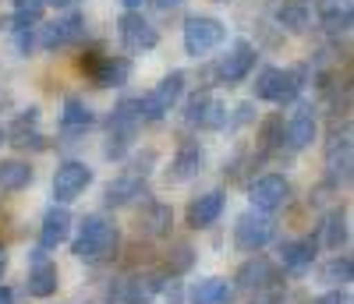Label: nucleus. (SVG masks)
Masks as SVG:
<instances>
[{
  "instance_id": "nucleus-25",
  "label": "nucleus",
  "mask_w": 354,
  "mask_h": 304,
  "mask_svg": "<svg viewBox=\"0 0 354 304\" xmlns=\"http://www.w3.org/2000/svg\"><path fill=\"white\" fill-rule=\"evenodd\" d=\"M234 297V287L220 276H209V280H198L192 290H188V301L192 304H230Z\"/></svg>"
},
{
  "instance_id": "nucleus-41",
  "label": "nucleus",
  "mask_w": 354,
  "mask_h": 304,
  "mask_svg": "<svg viewBox=\"0 0 354 304\" xmlns=\"http://www.w3.org/2000/svg\"><path fill=\"white\" fill-rule=\"evenodd\" d=\"M43 4H53V8H71L75 0H43Z\"/></svg>"
},
{
  "instance_id": "nucleus-4",
  "label": "nucleus",
  "mask_w": 354,
  "mask_h": 304,
  "mask_svg": "<svg viewBox=\"0 0 354 304\" xmlns=\"http://www.w3.org/2000/svg\"><path fill=\"white\" fill-rule=\"evenodd\" d=\"M227 43V25L220 18H209V15H192L185 21V53L188 57H205Z\"/></svg>"
},
{
  "instance_id": "nucleus-30",
  "label": "nucleus",
  "mask_w": 354,
  "mask_h": 304,
  "mask_svg": "<svg viewBox=\"0 0 354 304\" xmlns=\"http://www.w3.org/2000/svg\"><path fill=\"white\" fill-rule=\"evenodd\" d=\"M326 167H330V177L333 180H347L351 177V138L347 135H337L326 149Z\"/></svg>"
},
{
  "instance_id": "nucleus-43",
  "label": "nucleus",
  "mask_w": 354,
  "mask_h": 304,
  "mask_svg": "<svg viewBox=\"0 0 354 304\" xmlns=\"http://www.w3.org/2000/svg\"><path fill=\"white\" fill-rule=\"evenodd\" d=\"M4 142H8V135H4V131H0V145H4Z\"/></svg>"
},
{
  "instance_id": "nucleus-19",
  "label": "nucleus",
  "mask_w": 354,
  "mask_h": 304,
  "mask_svg": "<svg viewBox=\"0 0 354 304\" xmlns=\"http://www.w3.org/2000/svg\"><path fill=\"white\" fill-rule=\"evenodd\" d=\"M223 205H227V195H223V191H205V195H198V198L188 205V227H195V230L213 227V223L223 216Z\"/></svg>"
},
{
  "instance_id": "nucleus-5",
  "label": "nucleus",
  "mask_w": 354,
  "mask_h": 304,
  "mask_svg": "<svg viewBox=\"0 0 354 304\" xmlns=\"http://www.w3.org/2000/svg\"><path fill=\"white\" fill-rule=\"evenodd\" d=\"M181 93H185V71H170L149 96H138V110H142V124L149 120V124H156V120H163L174 106H177V99H181Z\"/></svg>"
},
{
  "instance_id": "nucleus-11",
  "label": "nucleus",
  "mask_w": 354,
  "mask_h": 304,
  "mask_svg": "<svg viewBox=\"0 0 354 304\" xmlns=\"http://www.w3.org/2000/svg\"><path fill=\"white\" fill-rule=\"evenodd\" d=\"M248 198L259 212H277L290 202V180L283 173H266L259 180H252V188H248Z\"/></svg>"
},
{
  "instance_id": "nucleus-28",
  "label": "nucleus",
  "mask_w": 354,
  "mask_h": 304,
  "mask_svg": "<svg viewBox=\"0 0 354 304\" xmlns=\"http://www.w3.org/2000/svg\"><path fill=\"white\" fill-rule=\"evenodd\" d=\"M61 124H64V131H85V128L96 124V113L88 110L85 99L68 96V99H64V110H61Z\"/></svg>"
},
{
  "instance_id": "nucleus-1",
  "label": "nucleus",
  "mask_w": 354,
  "mask_h": 304,
  "mask_svg": "<svg viewBox=\"0 0 354 304\" xmlns=\"http://www.w3.org/2000/svg\"><path fill=\"white\" fill-rule=\"evenodd\" d=\"M117 248H121V230H117L110 220H103V216H85L78 237L71 240V251L82 262H88V265L110 262L117 255Z\"/></svg>"
},
{
  "instance_id": "nucleus-40",
  "label": "nucleus",
  "mask_w": 354,
  "mask_h": 304,
  "mask_svg": "<svg viewBox=\"0 0 354 304\" xmlns=\"http://www.w3.org/2000/svg\"><path fill=\"white\" fill-rule=\"evenodd\" d=\"M121 4H124V8H128V11H138V8H142V4H145V0H121Z\"/></svg>"
},
{
  "instance_id": "nucleus-35",
  "label": "nucleus",
  "mask_w": 354,
  "mask_h": 304,
  "mask_svg": "<svg viewBox=\"0 0 354 304\" xmlns=\"http://www.w3.org/2000/svg\"><path fill=\"white\" fill-rule=\"evenodd\" d=\"M347 240V223H344V212H333V216L326 220V245L330 248H340Z\"/></svg>"
},
{
  "instance_id": "nucleus-36",
  "label": "nucleus",
  "mask_w": 354,
  "mask_h": 304,
  "mask_svg": "<svg viewBox=\"0 0 354 304\" xmlns=\"http://www.w3.org/2000/svg\"><path fill=\"white\" fill-rule=\"evenodd\" d=\"M315 304H351V297H347V290H333V294H326V297H319Z\"/></svg>"
},
{
  "instance_id": "nucleus-23",
  "label": "nucleus",
  "mask_w": 354,
  "mask_h": 304,
  "mask_svg": "<svg viewBox=\"0 0 354 304\" xmlns=\"http://www.w3.org/2000/svg\"><path fill=\"white\" fill-rule=\"evenodd\" d=\"M142 195H145V180L138 173H121L117 180L106 184V205L110 209H124V205H131Z\"/></svg>"
},
{
  "instance_id": "nucleus-15",
  "label": "nucleus",
  "mask_w": 354,
  "mask_h": 304,
  "mask_svg": "<svg viewBox=\"0 0 354 304\" xmlns=\"http://www.w3.org/2000/svg\"><path fill=\"white\" fill-rule=\"evenodd\" d=\"M315 135H319L315 110L301 103L298 110H294V117L287 120V128H283V142H287L294 152H301V149H308V145L315 142Z\"/></svg>"
},
{
  "instance_id": "nucleus-26",
  "label": "nucleus",
  "mask_w": 354,
  "mask_h": 304,
  "mask_svg": "<svg viewBox=\"0 0 354 304\" xmlns=\"http://www.w3.org/2000/svg\"><path fill=\"white\" fill-rule=\"evenodd\" d=\"M36 124H39V106H28V113H21V117L15 120V124H11V131H4V135H8V142H11V145H18V149L43 145V142H39Z\"/></svg>"
},
{
  "instance_id": "nucleus-34",
  "label": "nucleus",
  "mask_w": 354,
  "mask_h": 304,
  "mask_svg": "<svg viewBox=\"0 0 354 304\" xmlns=\"http://www.w3.org/2000/svg\"><path fill=\"white\" fill-rule=\"evenodd\" d=\"M283 145V117H270L262 124V149L270 152V149H280Z\"/></svg>"
},
{
  "instance_id": "nucleus-22",
  "label": "nucleus",
  "mask_w": 354,
  "mask_h": 304,
  "mask_svg": "<svg viewBox=\"0 0 354 304\" xmlns=\"http://www.w3.org/2000/svg\"><path fill=\"white\" fill-rule=\"evenodd\" d=\"M277 21H280V28H287V32L305 36L312 28V0H283V4L277 8Z\"/></svg>"
},
{
  "instance_id": "nucleus-3",
  "label": "nucleus",
  "mask_w": 354,
  "mask_h": 304,
  "mask_svg": "<svg viewBox=\"0 0 354 304\" xmlns=\"http://www.w3.org/2000/svg\"><path fill=\"white\" fill-rule=\"evenodd\" d=\"M106 128H110V142H106V156L110 160H124L128 149L135 145V135L142 128V110H138V96L121 99L110 117H106Z\"/></svg>"
},
{
  "instance_id": "nucleus-29",
  "label": "nucleus",
  "mask_w": 354,
  "mask_h": 304,
  "mask_svg": "<svg viewBox=\"0 0 354 304\" xmlns=\"http://www.w3.org/2000/svg\"><path fill=\"white\" fill-rule=\"evenodd\" d=\"M28 184H32V167L28 163H21V160H4L0 163V191L15 195V191H21Z\"/></svg>"
},
{
  "instance_id": "nucleus-32",
  "label": "nucleus",
  "mask_w": 354,
  "mask_h": 304,
  "mask_svg": "<svg viewBox=\"0 0 354 304\" xmlns=\"http://www.w3.org/2000/svg\"><path fill=\"white\" fill-rule=\"evenodd\" d=\"M43 11H46L43 0H15V15H11V21H15V28H32V25H39Z\"/></svg>"
},
{
  "instance_id": "nucleus-13",
  "label": "nucleus",
  "mask_w": 354,
  "mask_h": 304,
  "mask_svg": "<svg viewBox=\"0 0 354 304\" xmlns=\"http://www.w3.org/2000/svg\"><path fill=\"white\" fill-rule=\"evenodd\" d=\"M82 36H85V18L64 15V18H57V21L39 28V46L43 50H64V46H75Z\"/></svg>"
},
{
  "instance_id": "nucleus-37",
  "label": "nucleus",
  "mask_w": 354,
  "mask_h": 304,
  "mask_svg": "<svg viewBox=\"0 0 354 304\" xmlns=\"http://www.w3.org/2000/svg\"><path fill=\"white\" fill-rule=\"evenodd\" d=\"M181 287H177V280H170V287H167V304H181Z\"/></svg>"
},
{
  "instance_id": "nucleus-27",
  "label": "nucleus",
  "mask_w": 354,
  "mask_h": 304,
  "mask_svg": "<svg viewBox=\"0 0 354 304\" xmlns=\"http://www.w3.org/2000/svg\"><path fill=\"white\" fill-rule=\"evenodd\" d=\"M280 262L290 272H305L315 262V245L312 240H283L280 245Z\"/></svg>"
},
{
  "instance_id": "nucleus-17",
  "label": "nucleus",
  "mask_w": 354,
  "mask_h": 304,
  "mask_svg": "<svg viewBox=\"0 0 354 304\" xmlns=\"http://www.w3.org/2000/svg\"><path fill=\"white\" fill-rule=\"evenodd\" d=\"M315 15L322 21V28L333 36H347L351 21H354V4L351 0H315Z\"/></svg>"
},
{
  "instance_id": "nucleus-10",
  "label": "nucleus",
  "mask_w": 354,
  "mask_h": 304,
  "mask_svg": "<svg viewBox=\"0 0 354 304\" xmlns=\"http://www.w3.org/2000/svg\"><path fill=\"white\" fill-rule=\"evenodd\" d=\"M117 36H121V46H124L128 53H149V50H156V43H160L156 25H153L149 18H142L138 11L121 15V21H117Z\"/></svg>"
},
{
  "instance_id": "nucleus-20",
  "label": "nucleus",
  "mask_w": 354,
  "mask_h": 304,
  "mask_svg": "<svg viewBox=\"0 0 354 304\" xmlns=\"http://www.w3.org/2000/svg\"><path fill=\"white\" fill-rule=\"evenodd\" d=\"M273 280H277V269H273V262L266 258V255H252L241 269H238V287L241 290H266V287H273Z\"/></svg>"
},
{
  "instance_id": "nucleus-21",
  "label": "nucleus",
  "mask_w": 354,
  "mask_h": 304,
  "mask_svg": "<svg viewBox=\"0 0 354 304\" xmlns=\"http://www.w3.org/2000/svg\"><path fill=\"white\" fill-rule=\"evenodd\" d=\"M202 167H205V152H202V145H198V142H185L181 149H177L174 163H170V180H174V184H181V180H192V177L202 173Z\"/></svg>"
},
{
  "instance_id": "nucleus-7",
  "label": "nucleus",
  "mask_w": 354,
  "mask_h": 304,
  "mask_svg": "<svg viewBox=\"0 0 354 304\" xmlns=\"http://www.w3.org/2000/svg\"><path fill=\"white\" fill-rule=\"evenodd\" d=\"M82 71L93 78L100 88H121L131 78V60L128 57H110L100 50H88L82 57Z\"/></svg>"
},
{
  "instance_id": "nucleus-39",
  "label": "nucleus",
  "mask_w": 354,
  "mask_h": 304,
  "mask_svg": "<svg viewBox=\"0 0 354 304\" xmlns=\"http://www.w3.org/2000/svg\"><path fill=\"white\" fill-rule=\"evenodd\" d=\"M0 304H15V294L8 287H0Z\"/></svg>"
},
{
  "instance_id": "nucleus-14",
  "label": "nucleus",
  "mask_w": 354,
  "mask_h": 304,
  "mask_svg": "<svg viewBox=\"0 0 354 304\" xmlns=\"http://www.w3.org/2000/svg\"><path fill=\"white\" fill-rule=\"evenodd\" d=\"M57 283H61V276H57V265L46 262V251L36 248V251H32V269H28V280H25L28 297L46 301V297L57 294Z\"/></svg>"
},
{
  "instance_id": "nucleus-6",
  "label": "nucleus",
  "mask_w": 354,
  "mask_h": 304,
  "mask_svg": "<svg viewBox=\"0 0 354 304\" xmlns=\"http://www.w3.org/2000/svg\"><path fill=\"white\" fill-rule=\"evenodd\" d=\"M277 223L270 212H245V216L234 223V248L245 255H259L266 245L273 240Z\"/></svg>"
},
{
  "instance_id": "nucleus-42",
  "label": "nucleus",
  "mask_w": 354,
  "mask_h": 304,
  "mask_svg": "<svg viewBox=\"0 0 354 304\" xmlns=\"http://www.w3.org/2000/svg\"><path fill=\"white\" fill-rule=\"evenodd\" d=\"M4 269H8V251H4V245H0V276H4Z\"/></svg>"
},
{
  "instance_id": "nucleus-18",
  "label": "nucleus",
  "mask_w": 354,
  "mask_h": 304,
  "mask_svg": "<svg viewBox=\"0 0 354 304\" xmlns=\"http://www.w3.org/2000/svg\"><path fill=\"white\" fill-rule=\"evenodd\" d=\"M68 234H71V212L64 205H53L39 227V251H53L57 245H64Z\"/></svg>"
},
{
  "instance_id": "nucleus-9",
  "label": "nucleus",
  "mask_w": 354,
  "mask_h": 304,
  "mask_svg": "<svg viewBox=\"0 0 354 304\" xmlns=\"http://www.w3.org/2000/svg\"><path fill=\"white\" fill-rule=\"evenodd\" d=\"M93 177H96L93 167L82 163V160H68V163H61V167H57V173H53V198L61 202V205L82 198L85 188L93 184Z\"/></svg>"
},
{
  "instance_id": "nucleus-2",
  "label": "nucleus",
  "mask_w": 354,
  "mask_h": 304,
  "mask_svg": "<svg viewBox=\"0 0 354 304\" xmlns=\"http://www.w3.org/2000/svg\"><path fill=\"white\" fill-rule=\"evenodd\" d=\"M301 88H305V68H262L255 78V99L290 106L298 103Z\"/></svg>"
},
{
  "instance_id": "nucleus-12",
  "label": "nucleus",
  "mask_w": 354,
  "mask_h": 304,
  "mask_svg": "<svg viewBox=\"0 0 354 304\" xmlns=\"http://www.w3.org/2000/svg\"><path fill=\"white\" fill-rule=\"evenodd\" d=\"M255 46L252 43H234L223 57H220V64H216V75H220V82L223 85H241L248 75H252V68H255Z\"/></svg>"
},
{
  "instance_id": "nucleus-24",
  "label": "nucleus",
  "mask_w": 354,
  "mask_h": 304,
  "mask_svg": "<svg viewBox=\"0 0 354 304\" xmlns=\"http://www.w3.org/2000/svg\"><path fill=\"white\" fill-rule=\"evenodd\" d=\"M174 227V209L167 202H149L138 216V234L145 237H167Z\"/></svg>"
},
{
  "instance_id": "nucleus-31",
  "label": "nucleus",
  "mask_w": 354,
  "mask_h": 304,
  "mask_svg": "<svg viewBox=\"0 0 354 304\" xmlns=\"http://www.w3.org/2000/svg\"><path fill=\"white\" fill-rule=\"evenodd\" d=\"M322 280H326L330 287H347V283L354 280L351 255H337V258H330L326 265H322Z\"/></svg>"
},
{
  "instance_id": "nucleus-8",
  "label": "nucleus",
  "mask_w": 354,
  "mask_h": 304,
  "mask_svg": "<svg viewBox=\"0 0 354 304\" xmlns=\"http://www.w3.org/2000/svg\"><path fill=\"white\" fill-rule=\"evenodd\" d=\"M163 276L160 272H135L110 287V304H149L160 290H163Z\"/></svg>"
},
{
  "instance_id": "nucleus-16",
  "label": "nucleus",
  "mask_w": 354,
  "mask_h": 304,
  "mask_svg": "<svg viewBox=\"0 0 354 304\" xmlns=\"http://www.w3.org/2000/svg\"><path fill=\"white\" fill-rule=\"evenodd\" d=\"M185 117H188V124H198V128H223V124H227V117H230V110H227L216 96L198 93V96L188 103Z\"/></svg>"
},
{
  "instance_id": "nucleus-33",
  "label": "nucleus",
  "mask_w": 354,
  "mask_h": 304,
  "mask_svg": "<svg viewBox=\"0 0 354 304\" xmlns=\"http://www.w3.org/2000/svg\"><path fill=\"white\" fill-rule=\"evenodd\" d=\"M192 265H195V248L192 245H177L167 255V272H170V276H185Z\"/></svg>"
},
{
  "instance_id": "nucleus-38",
  "label": "nucleus",
  "mask_w": 354,
  "mask_h": 304,
  "mask_svg": "<svg viewBox=\"0 0 354 304\" xmlns=\"http://www.w3.org/2000/svg\"><path fill=\"white\" fill-rule=\"evenodd\" d=\"M181 4H185V0H153V8H156V11H177Z\"/></svg>"
}]
</instances>
